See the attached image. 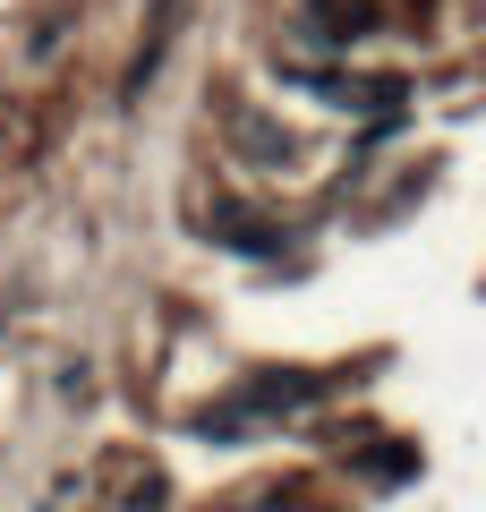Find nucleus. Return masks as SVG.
<instances>
[{"mask_svg":"<svg viewBox=\"0 0 486 512\" xmlns=\"http://www.w3.org/2000/svg\"><path fill=\"white\" fill-rule=\"evenodd\" d=\"M205 239H222V248H248V256H273V248H282V222H265L256 205L214 197V205H205Z\"/></svg>","mask_w":486,"mask_h":512,"instance_id":"1","label":"nucleus"},{"mask_svg":"<svg viewBox=\"0 0 486 512\" xmlns=\"http://www.w3.org/2000/svg\"><path fill=\"white\" fill-rule=\"evenodd\" d=\"M180 9H188V0H162V9H154V26H145L137 60H128V94H145V77L162 69V52H171V35H180Z\"/></svg>","mask_w":486,"mask_h":512,"instance_id":"2","label":"nucleus"},{"mask_svg":"<svg viewBox=\"0 0 486 512\" xmlns=\"http://www.w3.org/2000/svg\"><path fill=\"white\" fill-rule=\"evenodd\" d=\"M231 137H239V146L256 154V163H290V154H299V146H290V128L256 120V111H239V120H231Z\"/></svg>","mask_w":486,"mask_h":512,"instance_id":"3","label":"nucleus"},{"mask_svg":"<svg viewBox=\"0 0 486 512\" xmlns=\"http://www.w3.org/2000/svg\"><path fill=\"white\" fill-rule=\"evenodd\" d=\"M307 9H316V26L333 43H359L367 26H376V9H367V0H307Z\"/></svg>","mask_w":486,"mask_h":512,"instance_id":"4","label":"nucleus"}]
</instances>
